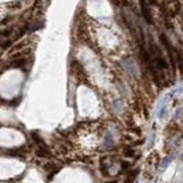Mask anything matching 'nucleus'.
Instances as JSON below:
<instances>
[{"instance_id": "nucleus-1", "label": "nucleus", "mask_w": 183, "mask_h": 183, "mask_svg": "<svg viewBox=\"0 0 183 183\" xmlns=\"http://www.w3.org/2000/svg\"><path fill=\"white\" fill-rule=\"evenodd\" d=\"M140 5H141L142 14H143V17H144V20H145V22L149 24H152V16H151V12H150V7H149V2L141 1Z\"/></svg>"}]
</instances>
